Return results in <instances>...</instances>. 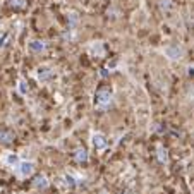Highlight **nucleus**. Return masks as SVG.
<instances>
[{
  "label": "nucleus",
  "mask_w": 194,
  "mask_h": 194,
  "mask_svg": "<svg viewBox=\"0 0 194 194\" xmlns=\"http://www.w3.org/2000/svg\"><path fill=\"white\" fill-rule=\"evenodd\" d=\"M11 137H12V134L9 131H0V141L2 143H9Z\"/></svg>",
  "instance_id": "f03ea898"
},
{
  "label": "nucleus",
  "mask_w": 194,
  "mask_h": 194,
  "mask_svg": "<svg viewBox=\"0 0 194 194\" xmlns=\"http://www.w3.org/2000/svg\"><path fill=\"white\" fill-rule=\"evenodd\" d=\"M21 172H22V175L31 173L33 172V163H21Z\"/></svg>",
  "instance_id": "f257e3e1"
},
{
  "label": "nucleus",
  "mask_w": 194,
  "mask_h": 194,
  "mask_svg": "<svg viewBox=\"0 0 194 194\" xmlns=\"http://www.w3.org/2000/svg\"><path fill=\"white\" fill-rule=\"evenodd\" d=\"M29 48L35 50V52H40V50H43V45H41V43H38V41H33L31 45H29Z\"/></svg>",
  "instance_id": "39448f33"
},
{
  "label": "nucleus",
  "mask_w": 194,
  "mask_h": 194,
  "mask_svg": "<svg viewBox=\"0 0 194 194\" xmlns=\"http://www.w3.org/2000/svg\"><path fill=\"white\" fill-rule=\"evenodd\" d=\"M94 146H98V148L105 146V141H103V137L101 136H94Z\"/></svg>",
  "instance_id": "20e7f679"
},
{
  "label": "nucleus",
  "mask_w": 194,
  "mask_h": 194,
  "mask_svg": "<svg viewBox=\"0 0 194 194\" xmlns=\"http://www.w3.org/2000/svg\"><path fill=\"white\" fill-rule=\"evenodd\" d=\"M108 100H110V93H108V91L103 89V91L98 93V101H108Z\"/></svg>",
  "instance_id": "7ed1b4c3"
}]
</instances>
